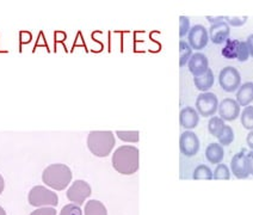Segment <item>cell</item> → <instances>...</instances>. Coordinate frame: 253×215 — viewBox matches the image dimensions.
Wrapping results in <instances>:
<instances>
[{"instance_id":"27","label":"cell","mask_w":253,"mask_h":215,"mask_svg":"<svg viewBox=\"0 0 253 215\" xmlns=\"http://www.w3.org/2000/svg\"><path fill=\"white\" fill-rule=\"evenodd\" d=\"M247 17H223V21H225L228 25H232L234 28L243 27L244 24L247 22Z\"/></svg>"},{"instance_id":"1","label":"cell","mask_w":253,"mask_h":215,"mask_svg":"<svg viewBox=\"0 0 253 215\" xmlns=\"http://www.w3.org/2000/svg\"><path fill=\"white\" fill-rule=\"evenodd\" d=\"M139 148L134 146H120L114 152L113 162L114 169L121 174H133L139 170Z\"/></svg>"},{"instance_id":"2","label":"cell","mask_w":253,"mask_h":215,"mask_svg":"<svg viewBox=\"0 0 253 215\" xmlns=\"http://www.w3.org/2000/svg\"><path fill=\"white\" fill-rule=\"evenodd\" d=\"M115 140L114 133L110 130H94L87 136V147L93 156L105 158L114 150Z\"/></svg>"},{"instance_id":"16","label":"cell","mask_w":253,"mask_h":215,"mask_svg":"<svg viewBox=\"0 0 253 215\" xmlns=\"http://www.w3.org/2000/svg\"><path fill=\"white\" fill-rule=\"evenodd\" d=\"M225 157V150L220 143L212 142L206 148V158L211 164H220Z\"/></svg>"},{"instance_id":"23","label":"cell","mask_w":253,"mask_h":215,"mask_svg":"<svg viewBox=\"0 0 253 215\" xmlns=\"http://www.w3.org/2000/svg\"><path fill=\"white\" fill-rule=\"evenodd\" d=\"M233 141H234V131H233L231 126L226 125L222 134L218 137V142H220L221 146H229Z\"/></svg>"},{"instance_id":"34","label":"cell","mask_w":253,"mask_h":215,"mask_svg":"<svg viewBox=\"0 0 253 215\" xmlns=\"http://www.w3.org/2000/svg\"><path fill=\"white\" fill-rule=\"evenodd\" d=\"M246 142H247V146H249V147L253 151V130L250 131L249 135H247Z\"/></svg>"},{"instance_id":"17","label":"cell","mask_w":253,"mask_h":215,"mask_svg":"<svg viewBox=\"0 0 253 215\" xmlns=\"http://www.w3.org/2000/svg\"><path fill=\"white\" fill-rule=\"evenodd\" d=\"M194 84L197 90L202 91V92H207L208 90H211V86L214 85V73L211 68L203 76L194 77Z\"/></svg>"},{"instance_id":"18","label":"cell","mask_w":253,"mask_h":215,"mask_svg":"<svg viewBox=\"0 0 253 215\" xmlns=\"http://www.w3.org/2000/svg\"><path fill=\"white\" fill-rule=\"evenodd\" d=\"M239 40H227L225 43V47L221 50L223 57L228 60L237 59L238 57V49H239Z\"/></svg>"},{"instance_id":"13","label":"cell","mask_w":253,"mask_h":215,"mask_svg":"<svg viewBox=\"0 0 253 215\" xmlns=\"http://www.w3.org/2000/svg\"><path fill=\"white\" fill-rule=\"evenodd\" d=\"M209 39L211 40V42L214 44H222L226 43L228 40L229 34H231V28L227 24L225 21L215 23L211 24V29H209Z\"/></svg>"},{"instance_id":"29","label":"cell","mask_w":253,"mask_h":215,"mask_svg":"<svg viewBox=\"0 0 253 215\" xmlns=\"http://www.w3.org/2000/svg\"><path fill=\"white\" fill-rule=\"evenodd\" d=\"M250 57V53H249V48H247L246 42L240 41L239 42V49H238V57L237 60L240 62L247 61Z\"/></svg>"},{"instance_id":"15","label":"cell","mask_w":253,"mask_h":215,"mask_svg":"<svg viewBox=\"0 0 253 215\" xmlns=\"http://www.w3.org/2000/svg\"><path fill=\"white\" fill-rule=\"evenodd\" d=\"M237 102L240 107H249L253 102V83L247 82L238 88Z\"/></svg>"},{"instance_id":"28","label":"cell","mask_w":253,"mask_h":215,"mask_svg":"<svg viewBox=\"0 0 253 215\" xmlns=\"http://www.w3.org/2000/svg\"><path fill=\"white\" fill-rule=\"evenodd\" d=\"M60 215H83V212L79 206L71 203V205H66L65 207L61 209Z\"/></svg>"},{"instance_id":"21","label":"cell","mask_w":253,"mask_h":215,"mask_svg":"<svg viewBox=\"0 0 253 215\" xmlns=\"http://www.w3.org/2000/svg\"><path fill=\"white\" fill-rule=\"evenodd\" d=\"M179 66L184 67L189 62L190 57L192 56V49L189 45V43H186L183 40H180L179 42Z\"/></svg>"},{"instance_id":"31","label":"cell","mask_w":253,"mask_h":215,"mask_svg":"<svg viewBox=\"0 0 253 215\" xmlns=\"http://www.w3.org/2000/svg\"><path fill=\"white\" fill-rule=\"evenodd\" d=\"M30 215H56V209L54 207H44L34 211Z\"/></svg>"},{"instance_id":"6","label":"cell","mask_w":253,"mask_h":215,"mask_svg":"<svg viewBox=\"0 0 253 215\" xmlns=\"http://www.w3.org/2000/svg\"><path fill=\"white\" fill-rule=\"evenodd\" d=\"M218 109V99L212 92H202L196 99V110L198 115L204 117H212Z\"/></svg>"},{"instance_id":"22","label":"cell","mask_w":253,"mask_h":215,"mask_svg":"<svg viewBox=\"0 0 253 215\" xmlns=\"http://www.w3.org/2000/svg\"><path fill=\"white\" fill-rule=\"evenodd\" d=\"M241 125L243 127L247 129V130H253V107L252 105H249V107H245V109L241 113Z\"/></svg>"},{"instance_id":"36","label":"cell","mask_w":253,"mask_h":215,"mask_svg":"<svg viewBox=\"0 0 253 215\" xmlns=\"http://www.w3.org/2000/svg\"><path fill=\"white\" fill-rule=\"evenodd\" d=\"M2 190H4V178H2V176L0 174V194L2 193Z\"/></svg>"},{"instance_id":"8","label":"cell","mask_w":253,"mask_h":215,"mask_svg":"<svg viewBox=\"0 0 253 215\" xmlns=\"http://www.w3.org/2000/svg\"><path fill=\"white\" fill-rule=\"evenodd\" d=\"M209 41V34L206 27L201 24H196L190 29L188 34V43L191 49L202 50L207 47Z\"/></svg>"},{"instance_id":"12","label":"cell","mask_w":253,"mask_h":215,"mask_svg":"<svg viewBox=\"0 0 253 215\" xmlns=\"http://www.w3.org/2000/svg\"><path fill=\"white\" fill-rule=\"evenodd\" d=\"M188 67L190 73L194 77H201L209 70V61L207 57L202 53H195L190 57L188 62Z\"/></svg>"},{"instance_id":"33","label":"cell","mask_w":253,"mask_h":215,"mask_svg":"<svg viewBox=\"0 0 253 215\" xmlns=\"http://www.w3.org/2000/svg\"><path fill=\"white\" fill-rule=\"evenodd\" d=\"M247 162H249L250 174L253 176V151H250L249 153H247Z\"/></svg>"},{"instance_id":"35","label":"cell","mask_w":253,"mask_h":215,"mask_svg":"<svg viewBox=\"0 0 253 215\" xmlns=\"http://www.w3.org/2000/svg\"><path fill=\"white\" fill-rule=\"evenodd\" d=\"M207 19H208V21L211 22V24H215V23L222 22V21H223V17H222V16H218V17H211V16H208V17H207Z\"/></svg>"},{"instance_id":"3","label":"cell","mask_w":253,"mask_h":215,"mask_svg":"<svg viewBox=\"0 0 253 215\" xmlns=\"http://www.w3.org/2000/svg\"><path fill=\"white\" fill-rule=\"evenodd\" d=\"M42 180L45 185L50 186L54 190H65L72 180V171L65 164L49 165L43 171Z\"/></svg>"},{"instance_id":"11","label":"cell","mask_w":253,"mask_h":215,"mask_svg":"<svg viewBox=\"0 0 253 215\" xmlns=\"http://www.w3.org/2000/svg\"><path fill=\"white\" fill-rule=\"evenodd\" d=\"M231 168L233 174L238 179H245L250 176L249 162H247V153L245 150L239 152L232 158Z\"/></svg>"},{"instance_id":"4","label":"cell","mask_w":253,"mask_h":215,"mask_svg":"<svg viewBox=\"0 0 253 215\" xmlns=\"http://www.w3.org/2000/svg\"><path fill=\"white\" fill-rule=\"evenodd\" d=\"M29 203L34 207H41V206H53L55 207L59 203V197L54 191L49 190L45 186L36 185L30 190L28 196Z\"/></svg>"},{"instance_id":"5","label":"cell","mask_w":253,"mask_h":215,"mask_svg":"<svg viewBox=\"0 0 253 215\" xmlns=\"http://www.w3.org/2000/svg\"><path fill=\"white\" fill-rule=\"evenodd\" d=\"M218 83H220L221 88L226 92H234L240 87L241 76L239 71L232 66H227L222 68L218 74Z\"/></svg>"},{"instance_id":"37","label":"cell","mask_w":253,"mask_h":215,"mask_svg":"<svg viewBox=\"0 0 253 215\" xmlns=\"http://www.w3.org/2000/svg\"><path fill=\"white\" fill-rule=\"evenodd\" d=\"M0 215H6V212L4 211V208H2L1 206H0Z\"/></svg>"},{"instance_id":"10","label":"cell","mask_w":253,"mask_h":215,"mask_svg":"<svg viewBox=\"0 0 253 215\" xmlns=\"http://www.w3.org/2000/svg\"><path fill=\"white\" fill-rule=\"evenodd\" d=\"M218 115L223 121H234L240 115V105L233 98H225L218 104Z\"/></svg>"},{"instance_id":"26","label":"cell","mask_w":253,"mask_h":215,"mask_svg":"<svg viewBox=\"0 0 253 215\" xmlns=\"http://www.w3.org/2000/svg\"><path fill=\"white\" fill-rule=\"evenodd\" d=\"M231 178V172H229L228 166L226 164H218L215 169V172L212 173V179H226Z\"/></svg>"},{"instance_id":"30","label":"cell","mask_w":253,"mask_h":215,"mask_svg":"<svg viewBox=\"0 0 253 215\" xmlns=\"http://www.w3.org/2000/svg\"><path fill=\"white\" fill-rule=\"evenodd\" d=\"M190 31V19L186 16L179 17V36L184 37Z\"/></svg>"},{"instance_id":"19","label":"cell","mask_w":253,"mask_h":215,"mask_svg":"<svg viewBox=\"0 0 253 215\" xmlns=\"http://www.w3.org/2000/svg\"><path fill=\"white\" fill-rule=\"evenodd\" d=\"M85 215H108L105 206L100 201L91 200L85 205Z\"/></svg>"},{"instance_id":"14","label":"cell","mask_w":253,"mask_h":215,"mask_svg":"<svg viewBox=\"0 0 253 215\" xmlns=\"http://www.w3.org/2000/svg\"><path fill=\"white\" fill-rule=\"evenodd\" d=\"M180 126L185 129H195L200 122V115L197 110L192 107H185L180 110L179 114Z\"/></svg>"},{"instance_id":"9","label":"cell","mask_w":253,"mask_h":215,"mask_svg":"<svg viewBox=\"0 0 253 215\" xmlns=\"http://www.w3.org/2000/svg\"><path fill=\"white\" fill-rule=\"evenodd\" d=\"M200 139L192 130H185L179 137V148L183 156L194 157L200 151Z\"/></svg>"},{"instance_id":"25","label":"cell","mask_w":253,"mask_h":215,"mask_svg":"<svg viewBox=\"0 0 253 215\" xmlns=\"http://www.w3.org/2000/svg\"><path fill=\"white\" fill-rule=\"evenodd\" d=\"M194 179H212V172L211 169L207 165H200L197 166L196 170L194 171V176H192Z\"/></svg>"},{"instance_id":"7","label":"cell","mask_w":253,"mask_h":215,"mask_svg":"<svg viewBox=\"0 0 253 215\" xmlns=\"http://www.w3.org/2000/svg\"><path fill=\"white\" fill-rule=\"evenodd\" d=\"M91 186L85 180H76L67 190V199L74 205L82 206L87 197L91 196Z\"/></svg>"},{"instance_id":"20","label":"cell","mask_w":253,"mask_h":215,"mask_svg":"<svg viewBox=\"0 0 253 215\" xmlns=\"http://www.w3.org/2000/svg\"><path fill=\"white\" fill-rule=\"evenodd\" d=\"M225 121L221 117L212 116L208 122V130L214 137H220L222 134L223 129H225Z\"/></svg>"},{"instance_id":"32","label":"cell","mask_w":253,"mask_h":215,"mask_svg":"<svg viewBox=\"0 0 253 215\" xmlns=\"http://www.w3.org/2000/svg\"><path fill=\"white\" fill-rule=\"evenodd\" d=\"M246 44H247V48H249L250 56L253 57V34H251V35L247 37Z\"/></svg>"},{"instance_id":"24","label":"cell","mask_w":253,"mask_h":215,"mask_svg":"<svg viewBox=\"0 0 253 215\" xmlns=\"http://www.w3.org/2000/svg\"><path fill=\"white\" fill-rule=\"evenodd\" d=\"M116 135L120 137L122 141L126 142H139V131L137 130H117Z\"/></svg>"}]
</instances>
